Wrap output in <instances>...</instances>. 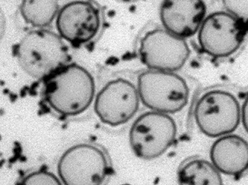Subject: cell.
I'll return each mask as SVG.
<instances>
[{
	"mask_svg": "<svg viewBox=\"0 0 248 185\" xmlns=\"http://www.w3.org/2000/svg\"><path fill=\"white\" fill-rule=\"evenodd\" d=\"M46 78L44 97L56 112L73 116L91 105L95 95L94 81L82 66L64 65Z\"/></svg>",
	"mask_w": 248,
	"mask_h": 185,
	"instance_id": "obj_1",
	"label": "cell"
},
{
	"mask_svg": "<svg viewBox=\"0 0 248 185\" xmlns=\"http://www.w3.org/2000/svg\"><path fill=\"white\" fill-rule=\"evenodd\" d=\"M14 54L21 68L36 78L46 77L65 65L69 58L62 37L44 29L28 33L15 46Z\"/></svg>",
	"mask_w": 248,
	"mask_h": 185,
	"instance_id": "obj_2",
	"label": "cell"
},
{
	"mask_svg": "<svg viewBox=\"0 0 248 185\" xmlns=\"http://www.w3.org/2000/svg\"><path fill=\"white\" fill-rule=\"evenodd\" d=\"M138 91L145 106L165 114L182 110L189 97V88L182 77L173 72L155 70L140 75Z\"/></svg>",
	"mask_w": 248,
	"mask_h": 185,
	"instance_id": "obj_3",
	"label": "cell"
},
{
	"mask_svg": "<svg viewBox=\"0 0 248 185\" xmlns=\"http://www.w3.org/2000/svg\"><path fill=\"white\" fill-rule=\"evenodd\" d=\"M176 135L172 118L165 113L151 112L140 115L132 125L130 142L137 156L151 159L164 154L174 142Z\"/></svg>",
	"mask_w": 248,
	"mask_h": 185,
	"instance_id": "obj_4",
	"label": "cell"
},
{
	"mask_svg": "<svg viewBox=\"0 0 248 185\" xmlns=\"http://www.w3.org/2000/svg\"><path fill=\"white\" fill-rule=\"evenodd\" d=\"M195 116L199 129L206 135L214 138L227 135L239 125L240 104L228 92L211 91L198 100Z\"/></svg>",
	"mask_w": 248,
	"mask_h": 185,
	"instance_id": "obj_5",
	"label": "cell"
},
{
	"mask_svg": "<svg viewBox=\"0 0 248 185\" xmlns=\"http://www.w3.org/2000/svg\"><path fill=\"white\" fill-rule=\"evenodd\" d=\"M108 164L104 152L95 145L80 144L63 154L58 172L66 185H98L108 175Z\"/></svg>",
	"mask_w": 248,
	"mask_h": 185,
	"instance_id": "obj_6",
	"label": "cell"
},
{
	"mask_svg": "<svg viewBox=\"0 0 248 185\" xmlns=\"http://www.w3.org/2000/svg\"><path fill=\"white\" fill-rule=\"evenodd\" d=\"M247 31L242 23L232 14L216 13L202 22L199 30V43L202 50L208 55L227 57L240 48Z\"/></svg>",
	"mask_w": 248,
	"mask_h": 185,
	"instance_id": "obj_7",
	"label": "cell"
},
{
	"mask_svg": "<svg viewBox=\"0 0 248 185\" xmlns=\"http://www.w3.org/2000/svg\"><path fill=\"white\" fill-rule=\"evenodd\" d=\"M140 54L142 63L152 70L174 72L184 66L190 49L185 39L166 29H155L142 39Z\"/></svg>",
	"mask_w": 248,
	"mask_h": 185,
	"instance_id": "obj_8",
	"label": "cell"
},
{
	"mask_svg": "<svg viewBox=\"0 0 248 185\" xmlns=\"http://www.w3.org/2000/svg\"><path fill=\"white\" fill-rule=\"evenodd\" d=\"M138 90L128 81L118 79L108 83L97 95L95 111L100 120L111 126L129 121L140 105Z\"/></svg>",
	"mask_w": 248,
	"mask_h": 185,
	"instance_id": "obj_9",
	"label": "cell"
},
{
	"mask_svg": "<svg viewBox=\"0 0 248 185\" xmlns=\"http://www.w3.org/2000/svg\"><path fill=\"white\" fill-rule=\"evenodd\" d=\"M56 27L62 38L78 47L97 35L100 27L99 11L88 1L70 2L60 11Z\"/></svg>",
	"mask_w": 248,
	"mask_h": 185,
	"instance_id": "obj_10",
	"label": "cell"
},
{
	"mask_svg": "<svg viewBox=\"0 0 248 185\" xmlns=\"http://www.w3.org/2000/svg\"><path fill=\"white\" fill-rule=\"evenodd\" d=\"M206 14L202 0H164L160 11L165 28L183 39L193 36L199 31Z\"/></svg>",
	"mask_w": 248,
	"mask_h": 185,
	"instance_id": "obj_11",
	"label": "cell"
},
{
	"mask_svg": "<svg viewBox=\"0 0 248 185\" xmlns=\"http://www.w3.org/2000/svg\"><path fill=\"white\" fill-rule=\"evenodd\" d=\"M210 157L213 165L219 171L240 176L248 170V143L238 135L225 136L214 143Z\"/></svg>",
	"mask_w": 248,
	"mask_h": 185,
	"instance_id": "obj_12",
	"label": "cell"
},
{
	"mask_svg": "<svg viewBox=\"0 0 248 185\" xmlns=\"http://www.w3.org/2000/svg\"><path fill=\"white\" fill-rule=\"evenodd\" d=\"M178 181L182 185H222L219 171L203 159L190 161L180 170Z\"/></svg>",
	"mask_w": 248,
	"mask_h": 185,
	"instance_id": "obj_13",
	"label": "cell"
},
{
	"mask_svg": "<svg viewBox=\"0 0 248 185\" xmlns=\"http://www.w3.org/2000/svg\"><path fill=\"white\" fill-rule=\"evenodd\" d=\"M59 10V0H23L21 14L33 27L44 28L50 25Z\"/></svg>",
	"mask_w": 248,
	"mask_h": 185,
	"instance_id": "obj_14",
	"label": "cell"
},
{
	"mask_svg": "<svg viewBox=\"0 0 248 185\" xmlns=\"http://www.w3.org/2000/svg\"><path fill=\"white\" fill-rule=\"evenodd\" d=\"M228 13L240 20L248 30V0H222Z\"/></svg>",
	"mask_w": 248,
	"mask_h": 185,
	"instance_id": "obj_15",
	"label": "cell"
},
{
	"mask_svg": "<svg viewBox=\"0 0 248 185\" xmlns=\"http://www.w3.org/2000/svg\"><path fill=\"white\" fill-rule=\"evenodd\" d=\"M22 185H61L60 181L52 174L47 171H38L33 172L28 176L23 181Z\"/></svg>",
	"mask_w": 248,
	"mask_h": 185,
	"instance_id": "obj_16",
	"label": "cell"
},
{
	"mask_svg": "<svg viewBox=\"0 0 248 185\" xmlns=\"http://www.w3.org/2000/svg\"><path fill=\"white\" fill-rule=\"evenodd\" d=\"M242 119L244 128L248 133V96L243 103L242 110Z\"/></svg>",
	"mask_w": 248,
	"mask_h": 185,
	"instance_id": "obj_17",
	"label": "cell"
}]
</instances>
